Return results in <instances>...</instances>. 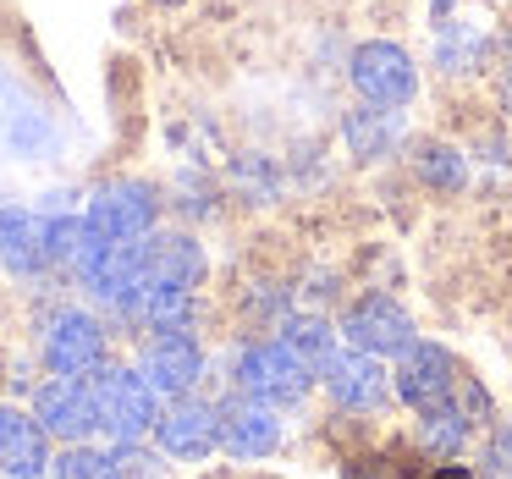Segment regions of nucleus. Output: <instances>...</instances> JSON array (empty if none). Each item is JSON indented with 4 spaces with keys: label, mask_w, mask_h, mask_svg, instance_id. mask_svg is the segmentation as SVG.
I'll use <instances>...</instances> for the list:
<instances>
[{
    "label": "nucleus",
    "mask_w": 512,
    "mask_h": 479,
    "mask_svg": "<svg viewBox=\"0 0 512 479\" xmlns=\"http://www.w3.org/2000/svg\"><path fill=\"white\" fill-rule=\"evenodd\" d=\"M94 413H100V430L111 435L116 446L144 441L160 424V397L149 391V380L138 369H94Z\"/></svg>",
    "instance_id": "f257e3e1"
},
{
    "label": "nucleus",
    "mask_w": 512,
    "mask_h": 479,
    "mask_svg": "<svg viewBox=\"0 0 512 479\" xmlns=\"http://www.w3.org/2000/svg\"><path fill=\"white\" fill-rule=\"evenodd\" d=\"M155 215H160V199L149 182L138 177H122V182H105L100 193L89 199V232L100 243H144L155 232Z\"/></svg>",
    "instance_id": "f03ea898"
},
{
    "label": "nucleus",
    "mask_w": 512,
    "mask_h": 479,
    "mask_svg": "<svg viewBox=\"0 0 512 479\" xmlns=\"http://www.w3.org/2000/svg\"><path fill=\"white\" fill-rule=\"evenodd\" d=\"M314 386V369L292 353L287 342H259L237 358V391L270 402V408H287V402H303Z\"/></svg>",
    "instance_id": "7ed1b4c3"
},
{
    "label": "nucleus",
    "mask_w": 512,
    "mask_h": 479,
    "mask_svg": "<svg viewBox=\"0 0 512 479\" xmlns=\"http://www.w3.org/2000/svg\"><path fill=\"white\" fill-rule=\"evenodd\" d=\"M353 89L364 94V105H380V111H397L419 94V67L402 45L391 39H369V45L353 50Z\"/></svg>",
    "instance_id": "20e7f679"
},
{
    "label": "nucleus",
    "mask_w": 512,
    "mask_h": 479,
    "mask_svg": "<svg viewBox=\"0 0 512 479\" xmlns=\"http://www.w3.org/2000/svg\"><path fill=\"white\" fill-rule=\"evenodd\" d=\"M397 380V397L408 402L413 413H435V408H452V397L463 391V375H457L452 353L435 342H413L402 353V364L391 369Z\"/></svg>",
    "instance_id": "39448f33"
},
{
    "label": "nucleus",
    "mask_w": 512,
    "mask_h": 479,
    "mask_svg": "<svg viewBox=\"0 0 512 479\" xmlns=\"http://www.w3.org/2000/svg\"><path fill=\"white\" fill-rule=\"evenodd\" d=\"M342 336L358 347V353H375V358H402L413 342H419V331H413V314L402 309V303L380 298V292L358 298L353 309L342 314Z\"/></svg>",
    "instance_id": "423d86ee"
},
{
    "label": "nucleus",
    "mask_w": 512,
    "mask_h": 479,
    "mask_svg": "<svg viewBox=\"0 0 512 479\" xmlns=\"http://www.w3.org/2000/svg\"><path fill=\"white\" fill-rule=\"evenodd\" d=\"M34 419L45 424L56 441L83 446L100 430V413H94V386L83 375H56L34 391Z\"/></svg>",
    "instance_id": "0eeeda50"
},
{
    "label": "nucleus",
    "mask_w": 512,
    "mask_h": 479,
    "mask_svg": "<svg viewBox=\"0 0 512 479\" xmlns=\"http://www.w3.org/2000/svg\"><path fill=\"white\" fill-rule=\"evenodd\" d=\"M45 364L56 369V375H83V380H89L94 369H105V331H100V320L83 314V309L50 314V325H45Z\"/></svg>",
    "instance_id": "6e6552de"
},
{
    "label": "nucleus",
    "mask_w": 512,
    "mask_h": 479,
    "mask_svg": "<svg viewBox=\"0 0 512 479\" xmlns=\"http://www.w3.org/2000/svg\"><path fill=\"white\" fill-rule=\"evenodd\" d=\"M281 446V419L270 402L248 397V391H237V397L221 402V452L237 457V463H259V457H270Z\"/></svg>",
    "instance_id": "1a4fd4ad"
},
{
    "label": "nucleus",
    "mask_w": 512,
    "mask_h": 479,
    "mask_svg": "<svg viewBox=\"0 0 512 479\" xmlns=\"http://www.w3.org/2000/svg\"><path fill=\"white\" fill-rule=\"evenodd\" d=\"M320 380H325V391H331L342 408H358V413H375V408H386L391 402V391H397V380H391V369H386V358H375V353H336L331 364L320 369Z\"/></svg>",
    "instance_id": "9d476101"
},
{
    "label": "nucleus",
    "mask_w": 512,
    "mask_h": 479,
    "mask_svg": "<svg viewBox=\"0 0 512 479\" xmlns=\"http://www.w3.org/2000/svg\"><path fill=\"white\" fill-rule=\"evenodd\" d=\"M155 435H160V452L166 457L199 463V457H210L215 446H221V408H210V402H199V397H177L160 413Z\"/></svg>",
    "instance_id": "9b49d317"
},
{
    "label": "nucleus",
    "mask_w": 512,
    "mask_h": 479,
    "mask_svg": "<svg viewBox=\"0 0 512 479\" xmlns=\"http://www.w3.org/2000/svg\"><path fill=\"white\" fill-rule=\"evenodd\" d=\"M138 375L149 380V391L155 397H188L193 386H199L204 375V353L193 336H149L144 353H138Z\"/></svg>",
    "instance_id": "f8f14e48"
},
{
    "label": "nucleus",
    "mask_w": 512,
    "mask_h": 479,
    "mask_svg": "<svg viewBox=\"0 0 512 479\" xmlns=\"http://www.w3.org/2000/svg\"><path fill=\"white\" fill-rule=\"evenodd\" d=\"M50 430L34 413L0 408V474L6 479H45L50 474Z\"/></svg>",
    "instance_id": "ddd939ff"
},
{
    "label": "nucleus",
    "mask_w": 512,
    "mask_h": 479,
    "mask_svg": "<svg viewBox=\"0 0 512 479\" xmlns=\"http://www.w3.org/2000/svg\"><path fill=\"white\" fill-rule=\"evenodd\" d=\"M204 281V248L182 232L144 237V287H182L193 292Z\"/></svg>",
    "instance_id": "4468645a"
},
{
    "label": "nucleus",
    "mask_w": 512,
    "mask_h": 479,
    "mask_svg": "<svg viewBox=\"0 0 512 479\" xmlns=\"http://www.w3.org/2000/svg\"><path fill=\"white\" fill-rule=\"evenodd\" d=\"M0 265L12 276H39L50 265L45 248V215L28 210H0Z\"/></svg>",
    "instance_id": "2eb2a0df"
},
{
    "label": "nucleus",
    "mask_w": 512,
    "mask_h": 479,
    "mask_svg": "<svg viewBox=\"0 0 512 479\" xmlns=\"http://www.w3.org/2000/svg\"><path fill=\"white\" fill-rule=\"evenodd\" d=\"M127 314H133L144 331H155V336H188V325H193V292H182V287H144Z\"/></svg>",
    "instance_id": "dca6fc26"
},
{
    "label": "nucleus",
    "mask_w": 512,
    "mask_h": 479,
    "mask_svg": "<svg viewBox=\"0 0 512 479\" xmlns=\"http://www.w3.org/2000/svg\"><path fill=\"white\" fill-rule=\"evenodd\" d=\"M342 133H347V149H353L358 160H375V155H386V149L397 144L402 122H397V111H380V105H358V111H347Z\"/></svg>",
    "instance_id": "f3484780"
},
{
    "label": "nucleus",
    "mask_w": 512,
    "mask_h": 479,
    "mask_svg": "<svg viewBox=\"0 0 512 479\" xmlns=\"http://www.w3.org/2000/svg\"><path fill=\"white\" fill-rule=\"evenodd\" d=\"M413 171H419V182L435 193H457L468 182V160L457 155L452 144H419L413 149Z\"/></svg>",
    "instance_id": "a211bd4d"
},
{
    "label": "nucleus",
    "mask_w": 512,
    "mask_h": 479,
    "mask_svg": "<svg viewBox=\"0 0 512 479\" xmlns=\"http://www.w3.org/2000/svg\"><path fill=\"white\" fill-rule=\"evenodd\" d=\"M281 342H287L292 353H298L303 364L314 369V375H320V369L336 358V331H331L325 320H287V331H281Z\"/></svg>",
    "instance_id": "6ab92c4d"
},
{
    "label": "nucleus",
    "mask_w": 512,
    "mask_h": 479,
    "mask_svg": "<svg viewBox=\"0 0 512 479\" xmlns=\"http://www.w3.org/2000/svg\"><path fill=\"white\" fill-rule=\"evenodd\" d=\"M50 479H122V463L100 446H67V452L50 463Z\"/></svg>",
    "instance_id": "aec40b11"
},
{
    "label": "nucleus",
    "mask_w": 512,
    "mask_h": 479,
    "mask_svg": "<svg viewBox=\"0 0 512 479\" xmlns=\"http://www.w3.org/2000/svg\"><path fill=\"white\" fill-rule=\"evenodd\" d=\"M419 419H424V446H435V452H446V457H452L457 446H463V435H468V413L457 408V402H452V408H435V413H419Z\"/></svg>",
    "instance_id": "412c9836"
},
{
    "label": "nucleus",
    "mask_w": 512,
    "mask_h": 479,
    "mask_svg": "<svg viewBox=\"0 0 512 479\" xmlns=\"http://www.w3.org/2000/svg\"><path fill=\"white\" fill-rule=\"evenodd\" d=\"M485 479H512V424H501L496 435H490V446H485Z\"/></svg>",
    "instance_id": "4be33fe9"
},
{
    "label": "nucleus",
    "mask_w": 512,
    "mask_h": 479,
    "mask_svg": "<svg viewBox=\"0 0 512 479\" xmlns=\"http://www.w3.org/2000/svg\"><path fill=\"white\" fill-rule=\"evenodd\" d=\"M474 56H479V39H474V34H463V28H457V34H452V28H446V39H441V67L463 72L468 61H474Z\"/></svg>",
    "instance_id": "5701e85b"
},
{
    "label": "nucleus",
    "mask_w": 512,
    "mask_h": 479,
    "mask_svg": "<svg viewBox=\"0 0 512 479\" xmlns=\"http://www.w3.org/2000/svg\"><path fill=\"white\" fill-rule=\"evenodd\" d=\"M435 6H452V0H435Z\"/></svg>",
    "instance_id": "b1692460"
}]
</instances>
